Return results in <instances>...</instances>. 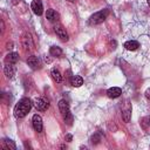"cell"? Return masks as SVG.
Instances as JSON below:
<instances>
[{"instance_id":"5","label":"cell","mask_w":150,"mask_h":150,"mask_svg":"<svg viewBox=\"0 0 150 150\" xmlns=\"http://www.w3.org/2000/svg\"><path fill=\"white\" fill-rule=\"evenodd\" d=\"M21 43H22V47H23V50L25 52H30L33 50V47H34V43H33V40L30 38V35L26 34L22 36V40H21Z\"/></svg>"},{"instance_id":"16","label":"cell","mask_w":150,"mask_h":150,"mask_svg":"<svg viewBox=\"0 0 150 150\" xmlns=\"http://www.w3.org/2000/svg\"><path fill=\"white\" fill-rule=\"evenodd\" d=\"M138 47H139V43L135 40H129L124 43V48L128 49V50H136Z\"/></svg>"},{"instance_id":"8","label":"cell","mask_w":150,"mask_h":150,"mask_svg":"<svg viewBox=\"0 0 150 150\" xmlns=\"http://www.w3.org/2000/svg\"><path fill=\"white\" fill-rule=\"evenodd\" d=\"M30 8L36 15H41L43 12V6H42L41 0H33L30 4Z\"/></svg>"},{"instance_id":"24","label":"cell","mask_w":150,"mask_h":150,"mask_svg":"<svg viewBox=\"0 0 150 150\" xmlns=\"http://www.w3.org/2000/svg\"><path fill=\"white\" fill-rule=\"evenodd\" d=\"M148 122H149V124H150V115L148 116Z\"/></svg>"},{"instance_id":"23","label":"cell","mask_w":150,"mask_h":150,"mask_svg":"<svg viewBox=\"0 0 150 150\" xmlns=\"http://www.w3.org/2000/svg\"><path fill=\"white\" fill-rule=\"evenodd\" d=\"M66 138H67V141H68V142H70V141H71V135H67V136H66Z\"/></svg>"},{"instance_id":"2","label":"cell","mask_w":150,"mask_h":150,"mask_svg":"<svg viewBox=\"0 0 150 150\" xmlns=\"http://www.w3.org/2000/svg\"><path fill=\"white\" fill-rule=\"evenodd\" d=\"M109 15V11L108 9H103V11H100V12H96L94 13L90 18H89V23L90 25H98V23H102L107 16Z\"/></svg>"},{"instance_id":"7","label":"cell","mask_w":150,"mask_h":150,"mask_svg":"<svg viewBox=\"0 0 150 150\" xmlns=\"http://www.w3.org/2000/svg\"><path fill=\"white\" fill-rule=\"evenodd\" d=\"M32 122H33V128H34V130L38 131V132H41V131H42V128H43L41 116L38 115V114H35V115L33 116V118H32Z\"/></svg>"},{"instance_id":"21","label":"cell","mask_w":150,"mask_h":150,"mask_svg":"<svg viewBox=\"0 0 150 150\" xmlns=\"http://www.w3.org/2000/svg\"><path fill=\"white\" fill-rule=\"evenodd\" d=\"M91 142H93V143H95V144H97V143L100 142V137H98V135H97V134H95V135L91 137Z\"/></svg>"},{"instance_id":"14","label":"cell","mask_w":150,"mask_h":150,"mask_svg":"<svg viewBox=\"0 0 150 150\" xmlns=\"http://www.w3.org/2000/svg\"><path fill=\"white\" fill-rule=\"evenodd\" d=\"M4 73H5L7 79H13V76L15 75V66L6 63V66L4 67Z\"/></svg>"},{"instance_id":"11","label":"cell","mask_w":150,"mask_h":150,"mask_svg":"<svg viewBox=\"0 0 150 150\" xmlns=\"http://www.w3.org/2000/svg\"><path fill=\"white\" fill-rule=\"evenodd\" d=\"M59 109H60V112H61L62 117L70 112V110H69V103L66 100H60V102H59Z\"/></svg>"},{"instance_id":"20","label":"cell","mask_w":150,"mask_h":150,"mask_svg":"<svg viewBox=\"0 0 150 150\" xmlns=\"http://www.w3.org/2000/svg\"><path fill=\"white\" fill-rule=\"evenodd\" d=\"M63 121H64V123H67L68 125H71V123H73V115H71V112H69V114H67L66 116H63Z\"/></svg>"},{"instance_id":"19","label":"cell","mask_w":150,"mask_h":150,"mask_svg":"<svg viewBox=\"0 0 150 150\" xmlns=\"http://www.w3.org/2000/svg\"><path fill=\"white\" fill-rule=\"evenodd\" d=\"M50 74H52V77L54 79V81H55V82H57V83L62 82V75H61V73L59 71V69L53 68V69H52V71H50Z\"/></svg>"},{"instance_id":"26","label":"cell","mask_w":150,"mask_h":150,"mask_svg":"<svg viewBox=\"0 0 150 150\" xmlns=\"http://www.w3.org/2000/svg\"><path fill=\"white\" fill-rule=\"evenodd\" d=\"M67 1H69V2H74L75 0H67Z\"/></svg>"},{"instance_id":"6","label":"cell","mask_w":150,"mask_h":150,"mask_svg":"<svg viewBox=\"0 0 150 150\" xmlns=\"http://www.w3.org/2000/svg\"><path fill=\"white\" fill-rule=\"evenodd\" d=\"M122 117L124 120V122H129L131 118V105L129 103V101H125L124 107L122 108Z\"/></svg>"},{"instance_id":"1","label":"cell","mask_w":150,"mask_h":150,"mask_svg":"<svg viewBox=\"0 0 150 150\" xmlns=\"http://www.w3.org/2000/svg\"><path fill=\"white\" fill-rule=\"evenodd\" d=\"M32 102L28 97H23L21 98L14 107V116L15 118H23L30 110L32 108Z\"/></svg>"},{"instance_id":"15","label":"cell","mask_w":150,"mask_h":150,"mask_svg":"<svg viewBox=\"0 0 150 150\" xmlns=\"http://www.w3.org/2000/svg\"><path fill=\"white\" fill-rule=\"evenodd\" d=\"M1 148L5 149V150H9V149L15 150V149H16L15 143H14L12 139H4V141L1 142Z\"/></svg>"},{"instance_id":"13","label":"cell","mask_w":150,"mask_h":150,"mask_svg":"<svg viewBox=\"0 0 150 150\" xmlns=\"http://www.w3.org/2000/svg\"><path fill=\"white\" fill-rule=\"evenodd\" d=\"M18 60H19V54L13 52V53H9V54L6 55L5 63H7V64H15L18 62Z\"/></svg>"},{"instance_id":"4","label":"cell","mask_w":150,"mask_h":150,"mask_svg":"<svg viewBox=\"0 0 150 150\" xmlns=\"http://www.w3.org/2000/svg\"><path fill=\"white\" fill-rule=\"evenodd\" d=\"M33 105H34V108H35L36 110H39V111H45V110H47V108H48V102H47L45 98H42V97H38V98H35V100L33 101Z\"/></svg>"},{"instance_id":"9","label":"cell","mask_w":150,"mask_h":150,"mask_svg":"<svg viewBox=\"0 0 150 150\" xmlns=\"http://www.w3.org/2000/svg\"><path fill=\"white\" fill-rule=\"evenodd\" d=\"M46 18H47V20L50 21V22H56V21H59V19H60V14H59L56 11H54V9H47V12H46Z\"/></svg>"},{"instance_id":"3","label":"cell","mask_w":150,"mask_h":150,"mask_svg":"<svg viewBox=\"0 0 150 150\" xmlns=\"http://www.w3.org/2000/svg\"><path fill=\"white\" fill-rule=\"evenodd\" d=\"M54 32H55V34L60 38V40H62V41H68V33L66 32V28H64L62 25H60V23L54 25Z\"/></svg>"},{"instance_id":"12","label":"cell","mask_w":150,"mask_h":150,"mask_svg":"<svg viewBox=\"0 0 150 150\" xmlns=\"http://www.w3.org/2000/svg\"><path fill=\"white\" fill-rule=\"evenodd\" d=\"M121 94H122V89L118 87H111L107 90V95L110 98H116V97L121 96Z\"/></svg>"},{"instance_id":"25","label":"cell","mask_w":150,"mask_h":150,"mask_svg":"<svg viewBox=\"0 0 150 150\" xmlns=\"http://www.w3.org/2000/svg\"><path fill=\"white\" fill-rule=\"evenodd\" d=\"M146 2H148V5L150 6V0H146Z\"/></svg>"},{"instance_id":"18","label":"cell","mask_w":150,"mask_h":150,"mask_svg":"<svg viewBox=\"0 0 150 150\" xmlns=\"http://www.w3.org/2000/svg\"><path fill=\"white\" fill-rule=\"evenodd\" d=\"M62 49L60 48V47H57V46H52L50 48H49V54L52 55V56H55V57H60L61 55H62Z\"/></svg>"},{"instance_id":"17","label":"cell","mask_w":150,"mask_h":150,"mask_svg":"<svg viewBox=\"0 0 150 150\" xmlns=\"http://www.w3.org/2000/svg\"><path fill=\"white\" fill-rule=\"evenodd\" d=\"M70 84L73 87H81L83 84V79L79 75H74L70 77Z\"/></svg>"},{"instance_id":"22","label":"cell","mask_w":150,"mask_h":150,"mask_svg":"<svg viewBox=\"0 0 150 150\" xmlns=\"http://www.w3.org/2000/svg\"><path fill=\"white\" fill-rule=\"evenodd\" d=\"M144 94H145V97L150 100V88H148V89L145 90V93H144Z\"/></svg>"},{"instance_id":"10","label":"cell","mask_w":150,"mask_h":150,"mask_svg":"<svg viewBox=\"0 0 150 150\" xmlns=\"http://www.w3.org/2000/svg\"><path fill=\"white\" fill-rule=\"evenodd\" d=\"M27 63H28V66H29L32 69H34V70H36V69L40 68V60H39L36 56H34V55L28 56Z\"/></svg>"}]
</instances>
